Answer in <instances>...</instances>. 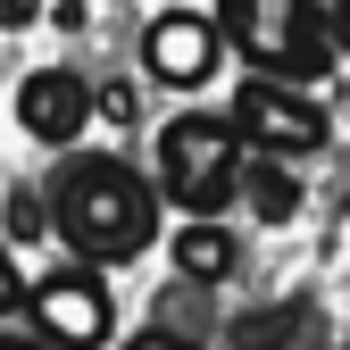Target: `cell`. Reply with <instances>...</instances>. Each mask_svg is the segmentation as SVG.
Instances as JSON below:
<instances>
[{
    "mask_svg": "<svg viewBox=\"0 0 350 350\" xmlns=\"http://www.w3.org/2000/svg\"><path fill=\"white\" fill-rule=\"evenodd\" d=\"M83 117H92V83H83L75 67H33L17 83V125L33 142H75Z\"/></svg>",
    "mask_w": 350,
    "mask_h": 350,
    "instance_id": "6",
    "label": "cell"
},
{
    "mask_svg": "<svg viewBox=\"0 0 350 350\" xmlns=\"http://www.w3.org/2000/svg\"><path fill=\"white\" fill-rule=\"evenodd\" d=\"M42 226H51V208H42L33 192H9V234L17 242H42Z\"/></svg>",
    "mask_w": 350,
    "mask_h": 350,
    "instance_id": "11",
    "label": "cell"
},
{
    "mask_svg": "<svg viewBox=\"0 0 350 350\" xmlns=\"http://www.w3.org/2000/svg\"><path fill=\"white\" fill-rule=\"evenodd\" d=\"M134 350H192V342H175V334H134Z\"/></svg>",
    "mask_w": 350,
    "mask_h": 350,
    "instance_id": "16",
    "label": "cell"
},
{
    "mask_svg": "<svg viewBox=\"0 0 350 350\" xmlns=\"http://www.w3.org/2000/svg\"><path fill=\"white\" fill-rule=\"evenodd\" d=\"M234 42L258 59V75H284V83H317L334 67V33L317 25L309 0H234L226 9Z\"/></svg>",
    "mask_w": 350,
    "mask_h": 350,
    "instance_id": "3",
    "label": "cell"
},
{
    "mask_svg": "<svg viewBox=\"0 0 350 350\" xmlns=\"http://www.w3.org/2000/svg\"><path fill=\"white\" fill-rule=\"evenodd\" d=\"M325 33L342 42V51H350V0H334V17H325Z\"/></svg>",
    "mask_w": 350,
    "mask_h": 350,
    "instance_id": "15",
    "label": "cell"
},
{
    "mask_svg": "<svg viewBox=\"0 0 350 350\" xmlns=\"http://www.w3.org/2000/svg\"><path fill=\"white\" fill-rule=\"evenodd\" d=\"M217 51H226V33H217L208 17H192V9H167L150 25V42H142V59H150L159 83H208Z\"/></svg>",
    "mask_w": 350,
    "mask_h": 350,
    "instance_id": "7",
    "label": "cell"
},
{
    "mask_svg": "<svg viewBox=\"0 0 350 350\" xmlns=\"http://www.w3.org/2000/svg\"><path fill=\"white\" fill-rule=\"evenodd\" d=\"M159 192L184 200L192 217H217L242 192V125L234 117H208V109L175 117L159 134Z\"/></svg>",
    "mask_w": 350,
    "mask_h": 350,
    "instance_id": "2",
    "label": "cell"
},
{
    "mask_svg": "<svg viewBox=\"0 0 350 350\" xmlns=\"http://www.w3.org/2000/svg\"><path fill=\"white\" fill-rule=\"evenodd\" d=\"M92 109H100V117H117V125H134V117H142V109H134V83H100Z\"/></svg>",
    "mask_w": 350,
    "mask_h": 350,
    "instance_id": "12",
    "label": "cell"
},
{
    "mask_svg": "<svg viewBox=\"0 0 350 350\" xmlns=\"http://www.w3.org/2000/svg\"><path fill=\"white\" fill-rule=\"evenodd\" d=\"M25 309H33V325H42L51 350H100L109 342V292H100V275H83V267L42 275Z\"/></svg>",
    "mask_w": 350,
    "mask_h": 350,
    "instance_id": "5",
    "label": "cell"
},
{
    "mask_svg": "<svg viewBox=\"0 0 350 350\" xmlns=\"http://www.w3.org/2000/svg\"><path fill=\"white\" fill-rule=\"evenodd\" d=\"M242 184H250V208H258V217H267V226H284V217L300 208V175H284L275 159H258V167L242 175Z\"/></svg>",
    "mask_w": 350,
    "mask_h": 350,
    "instance_id": "9",
    "label": "cell"
},
{
    "mask_svg": "<svg viewBox=\"0 0 350 350\" xmlns=\"http://www.w3.org/2000/svg\"><path fill=\"white\" fill-rule=\"evenodd\" d=\"M234 342H242V350H292V342H300V309H258V317L234 325Z\"/></svg>",
    "mask_w": 350,
    "mask_h": 350,
    "instance_id": "10",
    "label": "cell"
},
{
    "mask_svg": "<svg viewBox=\"0 0 350 350\" xmlns=\"http://www.w3.org/2000/svg\"><path fill=\"white\" fill-rule=\"evenodd\" d=\"M0 350H42V342H17V334H0Z\"/></svg>",
    "mask_w": 350,
    "mask_h": 350,
    "instance_id": "17",
    "label": "cell"
},
{
    "mask_svg": "<svg viewBox=\"0 0 350 350\" xmlns=\"http://www.w3.org/2000/svg\"><path fill=\"white\" fill-rule=\"evenodd\" d=\"M234 258H242V250H234V234L217 226V217H192V226L175 234V267H184L192 284H226Z\"/></svg>",
    "mask_w": 350,
    "mask_h": 350,
    "instance_id": "8",
    "label": "cell"
},
{
    "mask_svg": "<svg viewBox=\"0 0 350 350\" xmlns=\"http://www.w3.org/2000/svg\"><path fill=\"white\" fill-rule=\"evenodd\" d=\"M42 17V0H0V33H17V25H33Z\"/></svg>",
    "mask_w": 350,
    "mask_h": 350,
    "instance_id": "14",
    "label": "cell"
},
{
    "mask_svg": "<svg viewBox=\"0 0 350 350\" xmlns=\"http://www.w3.org/2000/svg\"><path fill=\"white\" fill-rule=\"evenodd\" d=\"M51 226L83 258H134L159 234V192L125 159H67L51 175Z\"/></svg>",
    "mask_w": 350,
    "mask_h": 350,
    "instance_id": "1",
    "label": "cell"
},
{
    "mask_svg": "<svg viewBox=\"0 0 350 350\" xmlns=\"http://www.w3.org/2000/svg\"><path fill=\"white\" fill-rule=\"evenodd\" d=\"M25 300H33V292H25V275H17V258L0 250V317H9V309H25Z\"/></svg>",
    "mask_w": 350,
    "mask_h": 350,
    "instance_id": "13",
    "label": "cell"
},
{
    "mask_svg": "<svg viewBox=\"0 0 350 350\" xmlns=\"http://www.w3.org/2000/svg\"><path fill=\"white\" fill-rule=\"evenodd\" d=\"M234 125L250 142H267V159H300V150L325 142V109L300 83H284V75H250L242 100H234Z\"/></svg>",
    "mask_w": 350,
    "mask_h": 350,
    "instance_id": "4",
    "label": "cell"
}]
</instances>
